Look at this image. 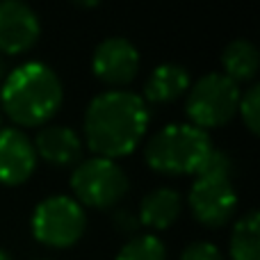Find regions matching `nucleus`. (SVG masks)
Listing matches in <instances>:
<instances>
[{"mask_svg":"<svg viewBox=\"0 0 260 260\" xmlns=\"http://www.w3.org/2000/svg\"><path fill=\"white\" fill-rule=\"evenodd\" d=\"M148 128V108L142 96L112 89L96 96L85 112L87 146L99 157H123L135 151Z\"/></svg>","mask_w":260,"mask_h":260,"instance_id":"obj_1","label":"nucleus"},{"mask_svg":"<svg viewBox=\"0 0 260 260\" xmlns=\"http://www.w3.org/2000/svg\"><path fill=\"white\" fill-rule=\"evenodd\" d=\"M64 99L57 73L41 62H25L5 78L3 110L18 126H39L55 117Z\"/></svg>","mask_w":260,"mask_h":260,"instance_id":"obj_2","label":"nucleus"},{"mask_svg":"<svg viewBox=\"0 0 260 260\" xmlns=\"http://www.w3.org/2000/svg\"><path fill=\"white\" fill-rule=\"evenodd\" d=\"M212 151L206 130L192 123H171L157 130L146 144V162L160 174H197L201 162Z\"/></svg>","mask_w":260,"mask_h":260,"instance_id":"obj_3","label":"nucleus"},{"mask_svg":"<svg viewBox=\"0 0 260 260\" xmlns=\"http://www.w3.org/2000/svg\"><path fill=\"white\" fill-rule=\"evenodd\" d=\"M240 105V87L224 73H208L199 78L187 94V117L192 126L219 128L235 117Z\"/></svg>","mask_w":260,"mask_h":260,"instance_id":"obj_4","label":"nucleus"},{"mask_svg":"<svg viewBox=\"0 0 260 260\" xmlns=\"http://www.w3.org/2000/svg\"><path fill=\"white\" fill-rule=\"evenodd\" d=\"M71 189L78 203L89 208H112L128 194V176L114 160L89 157L76 167L71 176Z\"/></svg>","mask_w":260,"mask_h":260,"instance_id":"obj_5","label":"nucleus"},{"mask_svg":"<svg viewBox=\"0 0 260 260\" xmlns=\"http://www.w3.org/2000/svg\"><path fill=\"white\" fill-rule=\"evenodd\" d=\"M85 229V210L71 197H48L35 208L32 215V233L46 247H73L82 238Z\"/></svg>","mask_w":260,"mask_h":260,"instance_id":"obj_6","label":"nucleus"},{"mask_svg":"<svg viewBox=\"0 0 260 260\" xmlns=\"http://www.w3.org/2000/svg\"><path fill=\"white\" fill-rule=\"evenodd\" d=\"M189 208L199 224L208 229H219L238 208V194H235L233 180L217 178H197L189 189Z\"/></svg>","mask_w":260,"mask_h":260,"instance_id":"obj_7","label":"nucleus"},{"mask_svg":"<svg viewBox=\"0 0 260 260\" xmlns=\"http://www.w3.org/2000/svg\"><path fill=\"white\" fill-rule=\"evenodd\" d=\"M39 35V18L30 5L23 0H0V53H25L37 44Z\"/></svg>","mask_w":260,"mask_h":260,"instance_id":"obj_8","label":"nucleus"},{"mask_svg":"<svg viewBox=\"0 0 260 260\" xmlns=\"http://www.w3.org/2000/svg\"><path fill=\"white\" fill-rule=\"evenodd\" d=\"M91 69H94L96 78L103 80L105 85L123 87L133 82V78L137 76L139 53L133 46V41L123 39V37H110V39L101 41L99 48L94 50Z\"/></svg>","mask_w":260,"mask_h":260,"instance_id":"obj_9","label":"nucleus"},{"mask_svg":"<svg viewBox=\"0 0 260 260\" xmlns=\"http://www.w3.org/2000/svg\"><path fill=\"white\" fill-rule=\"evenodd\" d=\"M37 167V153L32 142L18 128L0 130V183L21 185Z\"/></svg>","mask_w":260,"mask_h":260,"instance_id":"obj_10","label":"nucleus"},{"mask_svg":"<svg viewBox=\"0 0 260 260\" xmlns=\"http://www.w3.org/2000/svg\"><path fill=\"white\" fill-rule=\"evenodd\" d=\"M32 146L41 160L55 167L76 165L82 157V144L78 133L67 126H57V123L41 128Z\"/></svg>","mask_w":260,"mask_h":260,"instance_id":"obj_11","label":"nucleus"},{"mask_svg":"<svg viewBox=\"0 0 260 260\" xmlns=\"http://www.w3.org/2000/svg\"><path fill=\"white\" fill-rule=\"evenodd\" d=\"M183 210V199L176 189L160 187L148 192L139 203V224L148 229H169Z\"/></svg>","mask_w":260,"mask_h":260,"instance_id":"obj_12","label":"nucleus"},{"mask_svg":"<svg viewBox=\"0 0 260 260\" xmlns=\"http://www.w3.org/2000/svg\"><path fill=\"white\" fill-rule=\"evenodd\" d=\"M189 76L180 64H160L155 71L148 76L146 87H144V96L151 103H169L176 101L187 91Z\"/></svg>","mask_w":260,"mask_h":260,"instance_id":"obj_13","label":"nucleus"},{"mask_svg":"<svg viewBox=\"0 0 260 260\" xmlns=\"http://www.w3.org/2000/svg\"><path fill=\"white\" fill-rule=\"evenodd\" d=\"M224 76L238 85V82L251 80L258 73V50L249 39H235L224 48L221 55Z\"/></svg>","mask_w":260,"mask_h":260,"instance_id":"obj_14","label":"nucleus"},{"mask_svg":"<svg viewBox=\"0 0 260 260\" xmlns=\"http://www.w3.org/2000/svg\"><path fill=\"white\" fill-rule=\"evenodd\" d=\"M231 258L260 260V219L256 210H249L231 233Z\"/></svg>","mask_w":260,"mask_h":260,"instance_id":"obj_15","label":"nucleus"},{"mask_svg":"<svg viewBox=\"0 0 260 260\" xmlns=\"http://www.w3.org/2000/svg\"><path fill=\"white\" fill-rule=\"evenodd\" d=\"M167 249L155 235H137L123 244L117 260H165Z\"/></svg>","mask_w":260,"mask_h":260,"instance_id":"obj_16","label":"nucleus"},{"mask_svg":"<svg viewBox=\"0 0 260 260\" xmlns=\"http://www.w3.org/2000/svg\"><path fill=\"white\" fill-rule=\"evenodd\" d=\"M197 178H217V180H233V160L229 153L212 148L197 169Z\"/></svg>","mask_w":260,"mask_h":260,"instance_id":"obj_17","label":"nucleus"},{"mask_svg":"<svg viewBox=\"0 0 260 260\" xmlns=\"http://www.w3.org/2000/svg\"><path fill=\"white\" fill-rule=\"evenodd\" d=\"M238 110L242 114L244 126L251 130L253 135H258V130H260V87L258 85H251L240 96Z\"/></svg>","mask_w":260,"mask_h":260,"instance_id":"obj_18","label":"nucleus"},{"mask_svg":"<svg viewBox=\"0 0 260 260\" xmlns=\"http://www.w3.org/2000/svg\"><path fill=\"white\" fill-rule=\"evenodd\" d=\"M180 260H224L219 253V249L210 242H192L189 247H185Z\"/></svg>","mask_w":260,"mask_h":260,"instance_id":"obj_19","label":"nucleus"},{"mask_svg":"<svg viewBox=\"0 0 260 260\" xmlns=\"http://www.w3.org/2000/svg\"><path fill=\"white\" fill-rule=\"evenodd\" d=\"M73 3H76L78 7H96L101 0H73Z\"/></svg>","mask_w":260,"mask_h":260,"instance_id":"obj_20","label":"nucleus"},{"mask_svg":"<svg viewBox=\"0 0 260 260\" xmlns=\"http://www.w3.org/2000/svg\"><path fill=\"white\" fill-rule=\"evenodd\" d=\"M0 260H12V258H9V253L5 251V249H0Z\"/></svg>","mask_w":260,"mask_h":260,"instance_id":"obj_21","label":"nucleus"},{"mask_svg":"<svg viewBox=\"0 0 260 260\" xmlns=\"http://www.w3.org/2000/svg\"><path fill=\"white\" fill-rule=\"evenodd\" d=\"M3 73H5V64H3V57H0V80H3Z\"/></svg>","mask_w":260,"mask_h":260,"instance_id":"obj_22","label":"nucleus"}]
</instances>
